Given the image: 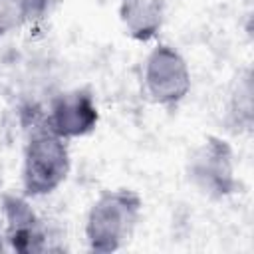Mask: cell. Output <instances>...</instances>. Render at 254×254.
I'll list each match as a JSON object with an SVG mask.
<instances>
[{
    "instance_id": "obj_1",
    "label": "cell",
    "mask_w": 254,
    "mask_h": 254,
    "mask_svg": "<svg viewBox=\"0 0 254 254\" xmlns=\"http://www.w3.org/2000/svg\"><path fill=\"white\" fill-rule=\"evenodd\" d=\"M143 198L137 190L119 187L103 190L85 216V242L91 252L109 254L125 248L141 220Z\"/></svg>"
},
{
    "instance_id": "obj_5",
    "label": "cell",
    "mask_w": 254,
    "mask_h": 254,
    "mask_svg": "<svg viewBox=\"0 0 254 254\" xmlns=\"http://www.w3.org/2000/svg\"><path fill=\"white\" fill-rule=\"evenodd\" d=\"M42 123L65 141L89 135L99 123V109L93 93L87 87H73L54 95Z\"/></svg>"
},
{
    "instance_id": "obj_3",
    "label": "cell",
    "mask_w": 254,
    "mask_h": 254,
    "mask_svg": "<svg viewBox=\"0 0 254 254\" xmlns=\"http://www.w3.org/2000/svg\"><path fill=\"white\" fill-rule=\"evenodd\" d=\"M185 177L198 194L210 200L232 196L240 189L232 145L220 135H206L190 151Z\"/></svg>"
},
{
    "instance_id": "obj_2",
    "label": "cell",
    "mask_w": 254,
    "mask_h": 254,
    "mask_svg": "<svg viewBox=\"0 0 254 254\" xmlns=\"http://www.w3.org/2000/svg\"><path fill=\"white\" fill-rule=\"evenodd\" d=\"M71 171L67 141L50 131L42 119L30 129L22 153V194L48 196L58 190Z\"/></svg>"
},
{
    "instance_id": "obj_8",
    "label": "cell",
    "mask_w": 254,
    "mask_h": 254,
    "mask_svg": "<svg viewBox=\"0 0 254 254\" xmlns=\"http://www.w3.org/2000/svg\"><path fill=\"white\" fill-rule=\"evenodd\" d=\"M222 125L230 135H248L254 127V87L250 67L240 69L228 89Z\"/></svg>"
},
{
    "instance_id": "obj_6",
    "label": "cell",
    "mask_w": 254,
    "mask_h": 254,
    "mask_svg": "<svg viewBox=\"0 0 254 254\" xmlns=\"http://www.w3.org/2000/svg\"><path fill=\"white\" fill-rule=\"evenodd\" d=\"M2 238L6 240L10 250L18 254H38L50 250L48 228L26 194L6 192L2 196Z\"/></svg>"
},
{
    "instance_id": "obj_7",
    "label": "cell",
    "mask_w": 254,
    "mask_h": 254,
    "mask_svg": "<svg viewBox=\"0 0 254 254\" xmlns=\"http://www.w3.org/2000/svg\"><path fill=\"white\" fill-rule=\"evenodd\" d=\"M167 16L165 0H119V20L135 42H149L159 36Z\"/></svg>"
},
{
    "instance_id": "obj_9",
    "label": "cell",
    "mask_w": 254,
    "mask_h": 254,
    "mask_svg": "<svg viewBox=\"0 0 254 254\" xmlns=\"http://www.w3.org/2000/svg\"><path fill=\"white\" fill-rule=\"evenodd\" d=\"M48 0H0V40L42 16Z\"/></svg>"
},
{
    "instance_id": "obj_4",
    "label": "cell",
    "mask_w": 254,
    "mask_h": 254,
    "mask_svg": "<svg viewBox=\"0 0 254 254\" xmlns=\"http://www.w3.org/2000/svg\"><path fill=\"white\" fill-rule=\"evenodd\" d=\"M190 85V67L177 48L157 44L147 54L143 65V87L153 103L173 109L185 101Z\"/></svg>"
}]
</instances>
